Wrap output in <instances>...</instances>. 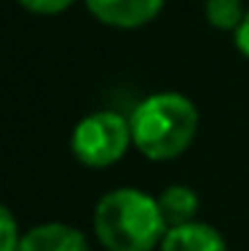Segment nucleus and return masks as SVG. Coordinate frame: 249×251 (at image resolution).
Segmentation results:
<instances>
[{
  "mask_svg": "<svg viewBox=\"0 0 249 251\" xmlns=\"http://www.w3.org/2000/svg\"><path fill=\"white\" fill-rule=\"evenodd\" d=\"M158 198L139 187H118L94 208V232L108 251H153L166 235Z\"/></svg>",
  "mask_w": 249,
  "mask_h": 251,
  "instance_id": "nucleus-1",
  "label": "nucleus"
},
{
  "mask_svg": "<svg viewBox=\"0 0 249 251\" xmlns=\"http://www.w3.org/2000/svg\"><path fill=\"white\" fill-rule=\"evenodd\" d=\"M204 16L215 29H225V32H236L239 25L244 22L247 11L241 0H206Z\"/></svg>",
  "mask_w": 249,
  "mask_h": 251,
  "instance_id": "nucleus-8",
  "label": "nucleus"
},
{
  "mask_svg": "<svg viewBox=\"0 0 249 251\" xmlns=\"http://www.w3.org/2000/svg\"><path fill=\"white\" fill-rule=\"evenodd\" d=\"M236 49H239V53L244 59H249V11H247V16H244V22L239 25V29H236Z\"/></svg>",
  "mask_w": 249,
  "mask_h": 251,
  "instance_id": "nucleus-11",
  "label": "nucleus"
},
{
  "mask_svg": "<svg viewBox=\"0 0 249 251\" xmlns=\"http://www.w3.org/2000/svg\"><path fill=\"white\" fill-rule=\"evenodd\" d=\"M16 3L25 5V8L32 11V14L54 16V14H62V11H67L70 5H75L78 0H16Z\"/></svg>",
  "mask_w": 249,
  "mask_h": 251,
  "instance_id": "nucleus-10",
  "label": "nucleus"
},
{
  "mask_svg": "<svg viewBox=\"0 0 249 251\" xmlns=\"http://www.w3.org/2000/svg\"><path fill=\"white\" fill-rule=\"evenodd\" d=\"M0 222H3V246H0V251H16L22 243V235L16 230V219L8 206L0 208Z\"/></svg>",
  "mask_w": 249,
  "mask_h": 251,
  "instance_id": "nucleus-9",
  "label": "nucleus"
},
{
  "mask_svg": "<svg viewBox=\"0 0 249 251\" xmlns=\"http://www.w3.org/2000/svg\"><path fill=\"white\" fill-rule=\"evenodd\" d=\"M158 249L161 251H228V243L212 225L188 222L180 227H169Z\"/></svg>",
  "mask_w": 249,
  "mask_h": 251,
  "instance_id": "nucleus-6",
  "label": "nucleus"
},
{
  "mask_svg": "<svg viewBox=\"0 0 249 251\" xmlns=\"http://www.w3.org/2000/svg\"><path fill=\"white\" fill-rule=\"evenodd\" d=\"M86 8L97 22L115 29L145 27L161 14L164 0H86Z\"/></svg>",
  "mask_w": 249,
  "mask_h": 251,
  "instance_id": "nucleus-4",
  "label": "nucleus"
},
{
  "mask_svg": "<svg viewBox=\"0 0 249 251\" xmlns=\"http://www.w3.org/2000/svg\"><path fill=\"white\" fill-rule=\"evenodd\" d=\"M132 142L147 160H171L193 145L198 134V110L185 94L161 91L134 107Z\"/></svg>",
  "mask_w": 249,
  "mask_h": 251,
  "instance_id": "nucleus-2",
  "label": "nucleus"
},
{
  "mask_svg": "<svg viewBox=\"0 0 249 251\" xmlns=\"http://www.w3.org/2000/svg\"><path fill=\"white\" fill-rule=\"evenodd\" d=\"M70 147L75 160L86 169H108L134 147L132 123L115 110H97L75 123Z\"/></svg>",
  "mask_w": 249,
  "mask_h": 251,
  "instance_id": "nucleus-3",
  "label": "nucleus"
},
{
  "mask_svg": "<svg viewBox=\"0 0 249 251\" xmlns=\"http://www.w3.org/2000/svg\"><path fill=\"white\" fill-rule=\"evenodd\" d=\"M158 206L166 219V227H180L188 222H195L198 211V195L188 184H171L158 195Z\"/></svg>",
  "mask_w": 249,
  "mask_h": 251,
  "instance_id": "nucleus-7",
  "label": "nucleus"
},
{
  "mask_svg": "<svg viewBox=\"0 0 249 251\" xmlns=\"http://www.w3.org/2000/svg\"><path fill=\"white\" fill-rule=\"evenodd\" d=\"M16 251H88V241L73 225L46 222L27 230Z\"/></svg>",
  "mask_w": 249,
  "mask_h": 251,
  "instance_id": "nucleus-5",
  "label": "nucleus"
}]
</instances>
